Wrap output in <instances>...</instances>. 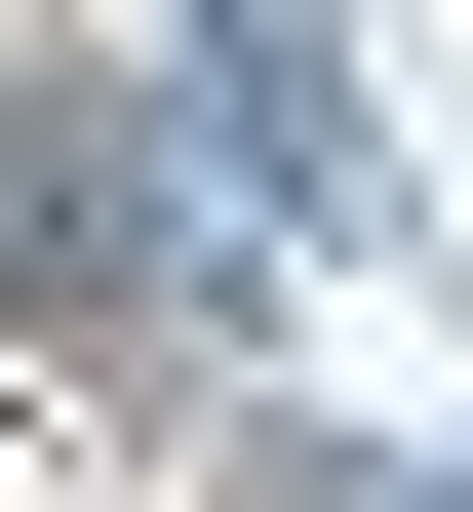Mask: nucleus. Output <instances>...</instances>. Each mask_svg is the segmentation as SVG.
<instances>
[{
  "label": "nucleus",
  "mask_w": 473,
  "mask_h": 512,
  "mask_svg": "<svg viewBox=\"0 0 473 512\" xmlns=\"http://www.w3.org/2000/svg\"><path fill=\"white\" fill-rule=\"evenodd\" d=\"M0 276H40V316H198V237L79 158V79H40V158H0Z\"/></svg>",
  "instance_id": "f257e3e1"
}]
</instances>
